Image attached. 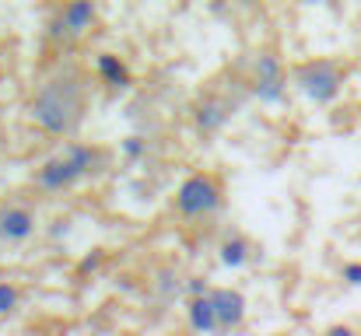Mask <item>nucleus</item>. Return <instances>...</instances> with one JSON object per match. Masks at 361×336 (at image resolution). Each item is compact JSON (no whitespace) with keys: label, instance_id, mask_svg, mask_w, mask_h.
Segmentation results:
<instances>
[{"label":"nucleus","instance_id":"f257e3e1","mask_svg":"<svg viewBox=\"0 0 361 336\" xmlns=\"http://www.w3.org/2000/svg\"><path fill=\"white\" fill-rule=\"evenodd\" d=\"M85 112L88 77L74 63H60L56 70H49L28 99V119L49 137H74L85 123Z\"/></svg>","mask_w":361,"mask_h":336},{"label":"nucleus","instance_id":"f03ea898","mask_svg":"<svg viewBox=\"0 0 361 336\" xmlns=\"http://www.w3.org/2000/svg\"><path fill=\"white\" fill-rule=\"evenodd\" d=\"M109 165H113V154H109L102 144H78V140H74V144L60 147L53 158H46V161L35 168L32 182H35L42 193H63V189H74V186L85 182V179L106 175Z\"/></svg>","mask_w":361,"mask_h":336},{"label":"nucleus","instance_id":"7ed1b4c3","mask_svg":"<svg viewBox=\"0 0 361 336\" xmlns=\"http://www.w3.org/2000/svg\"><path fill=\"white\" fill-rule=\"evenodd\" d=\"M348 70L337 60H305L295 67V88L312 102V106H334L344 92Z\"/></svg>","mask_w":361,"mask_h":336},{"label":"nucleus","instance_id":"20e7f679","mask_svg":"<svg viewBox=\"0 0 361 336\" xmlns=\"http://www.w3.org/2000/svg\"><path fill=\"white\" fill-rule=\"evenodd\" d=\"M221 204H225V186L211 172H193L176 189V214L186 218V221L211 218V214L221 211Z\"/></svg>","mask_w":361,"mask_h":336},{"label":"nucleus","instance_id":"39448f33","mask_svg":"<svg viewBox=\"0 0 361 336\" xmlns=\"http://www.w3.org/2000/svg\"><path fill=\"white\" fill-rule=\"evenodd\" d=\"M252 99H259L263 106H281L288 95V74H284V60L274 49H259L252 60V81H249Z\"/></svg>","mask_w":361,"mask_h":336},{"label":"nucleus","instance_id":"423d86ee","mask_svg":"<svg viewBox=\"0 0 361 336\" xmlns=\"http://www.w3.org/2000/svg\"><path fill=\"white\" fill-rule=\"evenodd\" d=\"M95 18H99L95 0H67L63 11H60V14L53 18V25H49V39H53V42H63V46H74L78 39H85V35L92 32Z\"/></svg>","mask_w":361,"mask_h":336},{"label":"nucleus","instance_id":"0eeeda50","mask_svg":"<svg viewBox=\"0 0 361 336\" xmlns=\"http://www.w3.org/2000/svg\"><path fill=\"white\" fill-rule=\"evenodd\" d=\"M239 112V102H232L225 92H204L193 102V126L200 137H214L228 126V119Z\"/></svg>","mask_w":361,"mask_h":336},{"label":"nucleus","instance_id":"6e6552de","mask_svg":"<svg viewBox=\"0 0 361 336\" xmlns=\"http://www.w3.org/2000/svg\"><path fill=\"white\" fill-rule=\"evenodd\" d=\"M39 218L28 204H0V242L4 245H21L35 235Z\"/></svg>","mask_w":361,"mask_h":336},{"label":"nucleus","instance_id":"1a4fd4ad","mask_svg":"<svg viewBox=\"0 0 361 336\" xmlns=\"http://www.w3.org/2000/svg\"><path fill=\"white\" fill-rule=\"evenodd\" d=\"M211 298H214V309H218V326L221 330H239L245 323V294L239 287H211Z\"/></svg>","mask_w":361,"mask_h":336},{"label":"nucleus","instance_id":"9d476101","mask_svg":"<svg viewBox=\"0 0 361 336\" xmlns=\"http://www.w3.org/2000/svg\"><path fill=\"white\" fill-rule=\"evenodd\" d=\"M186 326L193 330V333H218L221 326H218V309H214V298H211V291L207 294H193L190 301H186Z\"/></svg>","mask_w":361,"mask_h":336},{"label":"nucleus","instance_id":"9b49d317","mask_svg":"<svg viewBox=\"0 0 361 336\" xmlns=\"http://www.w3.org/2000/svg\"><path fill=\"white\" fill-rule=\"evenodd\" d=\"M95 74H99V81H102L106 88H113V92H126V88L133 85V74H130L126 60L116 56V53H99V56H95Z\"/></svg>","mask_w":361,"mask_h":336},{"label":"nucleus","instance_id":"f8f14e48","mask_svg":"<svg viewBox=\"0 0 361 336\" xmlns=\"http://www.w3.org/2000/svg\"><path fill=\"white\" fill-rule=\"evenodd\" d=\"M218 259H221V266H228V270H242L245 259H249V242H245L242 235L225 238L221 249H218Z\"/></svg>","mask_w":361,"mask_h":336},{"label":"nucleus","instance_id":"ddd939ff","mask_svg":"<svg viewBox=\"0 0 361 336\" xmlns=\"http://www.w3.org/2000/svg\"><path fill=\"white\" fill-rule=\"evenodd\" d=\"M120 154L126 158V161H140V158L147 154V140H144V137H137V133L123 137L120 140Z\"/></svg>","mask_w":361,"mask_h":336},{"label":"nucleus","instance_id":"4468645a","mask_svg":"<svg viewBox=\"0 0 361 336\" xmlns=\"http://www.w3.org/2000/svg\"><path fill=\"white\" fill-rule=\"evenodd\" d=\"M18 305H21V291H18V284H7V280H0V316H11V312H18Z\"/></svg>","mask_w":361,"mask_h":336},{"label":"nucleus","instance_id":"2eb2a0df","mask_svg":"<svg viewBox=\"0 0 361 336\" xmlns=\"http://www.w3.org/2000/svg\"><path fill=\"white\" fill-rule=\"evenodd\" d=\"M341 280H344L348 287H361V263H358V259L341 266Z\"/></svg>","mask_w":361,"mask_h":336},{"label":"nucleus","instance_id":"dca6fc26","mask_svg":"<svg viewBox=\"0 0 361 336\" xmlns=\"http://www.w3.org/2000/svg\"><path fill=\"white\" fill-rule=\"evenodd\" d=\"M183 291L193 298V294H207V291H211V284H207L204 277H186V287H183Z\"/></svg>","mask_w":361,"mask_h":336},{"label":"nucleus","instance_id":"f3484780","mask_svg":"<svg viewBox=\"0 0 361 336\" xmlns=\"http://www.w3.org/2000/svg\"><path fill=\"white\" fill-rule=\"evenodd\" d=\"M46 235H49V238H67V235H71V218H56V221L46 228Z\"/></svg>","mask_w":361,"mask_h":336},{"label":"nucleus","instance_id":"a211bd4d","mask_svg":"<svg viewBox=\"0 0 361 336\" xmlns=\"http://www.w3.org/2000/svg\"><path fill=\"white\" fill-rule=\"evenodd\" d=\"M102 259H106V252H102V249H95L92 256H85V259H81V273H88V270H99V266H102Z\"/></svg>","mask_w":361,"mask_h":336},{"label":"nucleus","instance_id":"6ab92c4d","mask_svg":"<svg viewBox=\"0 0 361 336\" xmlns=\"http://www.w3.org/2000/svg\"><path fill=\"white\" fill-rule=\"evenodd\" d=\"M190 4H193V0H179V7H190Z\"/></svg>","mask_w":361,"mask_h":336},{"label":"nucleus","instance_id":"aec40b11","mask_svg":"<svg viewBox=\"0 0 361 336\" xmlns=\"http://www.w3.org/2000/svg\"><path fill=\"white\" fill-rule=\"evenodd\" d=\"M302 4H326V0H302Z\"/></svg>","mask_w":361,"mask_h":336},{"label":"nucleus","instance_id":"412c9836","mask_svg":"<svg viewBox=\"0 0 361 336\" xmlns=\"http://www.w3.org/2000/svg\"><path fill=\"white\" fill-rule=\"evenodd\" d=\"M235 4H245V7H249V4H252V0H235Z\"/></svg>","mask_w":361,"mask_h":336}]
</instances>
